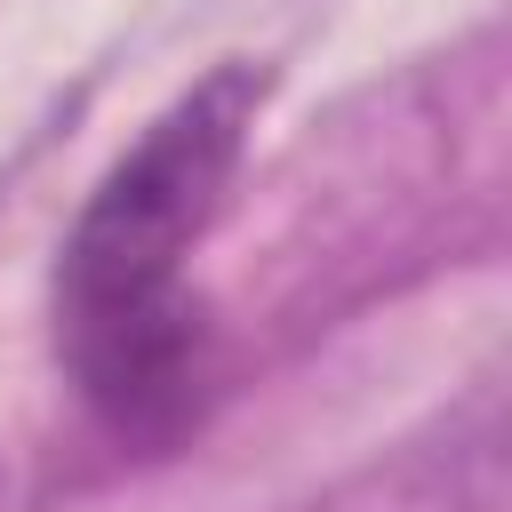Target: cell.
<instances>
[{
  "label": "cell",
  "mask_w": 512,
  "mask_h": 512,
  "mask_svg": "<svg viewBox=\"0 0 512 512\" xmlns=\"http://www.w3.org/2000/svg\"><path fill=\"white\" fill-rule=\"evenodd\" d=\"M256 104L264 72H208L104 168L56 248V352L112 440L168 448L200 416L208 328L192 296V256L224 216Z\"/></svg>",
  "instance_id": "6da1fadb"
}]
</instances>
